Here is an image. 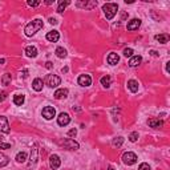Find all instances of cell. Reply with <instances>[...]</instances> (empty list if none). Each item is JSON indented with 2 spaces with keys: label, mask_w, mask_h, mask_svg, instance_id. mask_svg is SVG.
<instances>
[{
  "label": "cell",
  "mask_w": 170,
  "mask_h": 170,
  "mask_svg": "<svg viewBox=\"0 0 170 170\" xmlns=\"http://www.w3.org/2000/svg\"><path fill=\"white\" fill-rule=\"evenodd\" d=\"M44 27V21L41 19H36L33 20V21H31V23H28L25 28H24V32H25V35L27 36H33L35 33H37V32L41 29V28Z\"/></svg>",
  "instance_id": "6da1fadb"
},
{
  "label": "cell",
  "mask_w": 170,
  "mask_h": 170,
  "mask_svg": "<svg viewBox=\"0 0 170 170\" xmlns=\"http://www.w3.org/2000/svg\"><path fill=\"white\" fill-rule=\"evenodd\" d=\"M102 11H104L105 16H106V19L112 20L116 16L117 11H118V6H117L116 3H106L102 6Z\"/></svg>",
  "instance_id": "7a4b0ae2"
},
{
  "label": "cell",
  "mask_w": 170,
  "mask_h": 170,
  "mask_svg": "<svg viewBox=\"0 0 170 170\" xmlns=\"http://www.w3.org/2000/svg\"><path fill=\"white\" fill-rule=\"evenodd\" d=\"M60 83H61V79L56 75H48L45 77V84L51 88H57L60 85Z\"/></svg>",
  "instance_id": "3957f363"
},
{
  "label": "cell",
  "mask_w": 170,
  "mask_h": 170,
  "mask_svg": "<svg viewBox=\"0 0 170 170\" xmlns=\"http://www.w3.org/2000/svg\"><path fill=\"white\" fill-rule=\"evenodd\" d=\"M137 156L134 154V153H132V152H128V153H125V154L122 156V161H124V164L125 165H134L137 162Z\"/></svg>",
  "instance_id": "277c9868"
},
{
  "label": "cell",
  "mask_w": 170,
  "mask_h": 170,
  "mask_svg": "<svg viewBox=\"0 0 170 170\" xmlns=\"http://www.w3.org/2000/svg\"><path fill=\"white\" fill-rule=\"evenodd\" d=\"M41 114H43V117L45 120H52L56 116V110H55L53 106H45V108L43 109Z\"/></svg>",
  "instance_id": "5b68a950"
},
{
  "label": "cell",
  "mask_w": 170,
  "mask_h": 170,
  "mask_svg": "<svg viewBox=\"0 0 170 170\" xmlns=\"http://www.w3.org/2000/svg\"><path fill=\"white\" fill-rule=\"evenodd\" d=\"M0 132L6 133V134H8V133L11 132L8 120H7V117H4V116H0Z\"/></svg>",
  "instance_id": "8992f818"
},
{
  "label": "cell",
  "mask_w": 170,
  "mask_h": 170,
  "mask_svg": "<svg viewBox=\"0 0 170 170\" xmlns=\"http://www.w3.org/2000/svg\"><path fill=\"white\" fill-rule=\"evenodd\" d=\"M71 122V117L68 113H60V116L57 117V124L60 126H67Z\"/></svg>",
  "instance_id": "52a82bcc"
},
{
  "label": "cell",
  "mask_w": 170,
  "mask_h": 170,
  "mask_svg": "<svg viewBox=\"0 0 170 170\" xmlns=\"http://www.w3.org/2000/svg\"><path fill=\"white\" fill-rule=\"evenodd\" d=\"M60 165H61V161H60V157L56 156V154H52L49 157V166L52 170H56L60 168Z\"/></svg>",
  "instance_id": "ba28073f"
},
{
  "label": "cell",
  "mask_w": 170,
  "mask_h": 170,
  "mask_svg": "<svg viewBox=\"0 0 170 170\" xmlns=\"http://www.w3.org/2000/svg\"><path fill=\"white\" fill-rule=\"evenodd\" d=\"M63 145L65 146L67 149H69V150H77L79 149V144L77 142H75L72 138H67V140H64V142Z\"/></svg>",
  "instance_id": "9c48e42d"
},
{
  "label": "cell",
  "mask_w": 170,
  "mask_h": 170,
  "mask_svg": "<svg viewBox=\"0 0 170 170\" xmlns=\"http://www.w3.org/2000/svg\"><path fill=\"white\" fill-rule=\"evenodd\" d=\"M77 81H79V85H81V87H89L92 84V79L89 75H81Z\"/></svg>",
  "instance_id": "30bf717a"
},
{
  "label": "cell",
  "mask_w": 170,
  "mask_h": 170,
  "mask_svg": "<svg viewBox=\"0 0 170 170\" xmlns=\"http://www.w3.org/2000/svg\"><path fill=\"white\" fill-rule=\"evenodd\" d=\"M36 162H37V146H33V149H32V152H31V161H29V164H28V168H33Z\"/></svg>",
  "instance_id": "8fae6325"
},
{
  "label": "cell",
  "mask_w": 170,
  "mask_h": 170,
  "mask_svg": "<svg viewBox=\"0 0 170 170\" xmlns=\"http://www.w3.org/2000/svg\"><path fill=\"white\" fill-rule=\"evenodd\" d=\"M148 125L150 128L158 129V128H162L164 126V121L160 120V118H150V120H148Z\"/></svg>",
  "instance_id": "7c38bea8"
},
{
  "label": "cell",
  "mask_w": 170,
  "mask_h": 170,
  "mask_svg": "<svg viewBox=\"0 0 170 170\" xmlns=\"http://www.w3.org/2000/svg\"><path fill=\"white\" fill-rule=\"evenodd\" d=\"M140 25H141V20L140 19H133L128 23L126 28H128V31H136V29L140 28Z\"/></svg>",
  "instance_id": "4fadbf2b"
},
{
  "label": "cell",
  "mask_w": 170,
  "mask_h": 170,
  "mask_svg": "<svg viewBox=\"0 0 170 170\" xmlns=\"http://www.w3.org/2000/svg\"><path fill=\"white\" fill-rule=\"evenodd\" d=\"M59 39H60V33L57 31H51V32H48V33H47V40H48V41H51V43L59 41Z\"/></svg>",
  "instance_id": "5bb4252c"
},
{
  "label": "cell",
  "mask_w": 170,
  "mask_h": 170,
  "mask_svg": "<svg viewBox=\"0 0 170 170\" xmlns=\"http://www.w3.org/2000/svg\"><path fill=\"white\" fill-rule=\"evenodd\" d=\"M24 53H25L28 57H36V56H37V48L33 45H29L24 49Z\"/></svg>",
  "instance_id": "9a60e30c"
},
{
  "label": "cell",
  "mask_w": 170,
  "mask_h": 170,
  "mask_svg": "<svg viewBox=\"0 0 170 170\" xmlns=\"http://www.w3.org/2000/svg\"><path fill=\"white\" fill-rule=\"evenodd\" d=\"M55 99L57 100H61V99H65V97L68 96V89L67 88H63V89H57V91L55 92Z\"/></svg>",
  "instance_id": "2e32d148"
},
{
  "label": "cell",
  "mask_w": 170,
  "mask_h": 170,
  "mask_svg": "<svg viewBox=\"0 0 170 170\" xmlns=\"http://www.w3.org/2000/svg\"><path fill=\"white\" fill-rule=\"evenodd\" d=\"M128 88H129V91L133 92V93L138 92V88H140L138 81H136V80H129V81H128Z\"/></svg>",
  "instance_id": "e0dca14e"
},
{
  "label": "cell",
  "mask_w": 170,
  "mask_h": 170,
  "mask_svg": "<svg viewBox=\"0 0 170 170\" xmlns=\"http://www.w3.org/2000/svg\"><path fill=\"white\" fill-rule=\"evenodd\" d=\"M141 61H142V57H141V56H132L130 60H129V65L133 67V68L138 67L141 64Z\"/></svg>",
  "instance_id": "ac0fdd59"
},
{
  "label": "cell",
  "mask_w": 170,
  "mask_h": 170,
  "mask_svg": "<svg viewBox=\"0 0 170 170\" xmlns=\"http://www.w3.org/2000/svg\"><path fill=\"white\" fill-rule=\"evenodd\" d=\"M118 61H120V56L114 53V52H112V53L108 56V63L110 64V65H116Z\"/></svg>",
  "instance_id": "d6986e66"
},
{
  "label": "cell",
  "mask_w": 170,
  "mask_h": 170,
  "mask_svg": "<svg viewBox=\"0 0 170 170\" xmlns=\"http://www.w3.org/2000/svg\"><path fill=\"white\" fill-rule=\"evenodd\" d=\"M32 88H33L36 92L43 91V80L41 79H35L33 83H32Z\"/></svg>",
  "instance_id": "ffe728a7"
},
{
  "label": "cell",
  "mask_w": 170,
  "mask_h": 170,
  "mask_svg": "<svg viewBox=\"0 0 170 170\" xmlns=\"http://www.w3.org/2000/svg\"><path fill=\"white\" fill-rule=\"evenodd\" d=\"M97 6V2H79L77 3V7H84V8H89V10H92L93 7Z\"/></svg>",
  "instance_id": "44dd1931"
},
{
  "label": "cell",
  "mask_w": 170,
  "mask_h": 170,
  "mask_svg": "<svg viewBox=\"0 0 170 170\" xmlns=\"http://www.w3.org/2000/svg\"><path fill=\"white\" fill-rule=\"evenodd\" d=\"M24 96L23 95H15L14 96V104L17 105V106H21V105L24 104Z\"/></svg>",
  "instance_id": "7402d4cb"
},
{
  "label": "cell",
  "mask_w": 170,
  "mask_h": 170,
  "mask_svg": "<svg viewBox=\"0 0 170 170\" xmlns=\"http://www.w3.org/2000/svg\"><path fill=\"white\" fill-rule=\"evenodd\" d=\"M55 53H56V56H57L59 59H64V57H67V51L64 49L63 47H59V48H56Z\"/></svg>",
  "instance_id": "603a6c76"
},
{
  "label": "cell",
  "mask_w": 170,
  "mask_h": 170,
  "mask_svg": "<svg viewBox=\"0 0 170 170\" xmlns=\"http://www.w3.org/2000/svg\"><path fill=\"white\" fill-rule=\"evenodd\" d=\"M110 84H112L110 76H104V77H101V85H102L104 88H109Z\"/></svg>",
  "instance_id": "cb8c5ba5"
},
{
  "label": "cell",
  "mask_w": 170,
  "mask_h": 170,
  "mask_svg": "<svg viewBox=\"0 0 170 170\" xmlns=\"http://www.w3.org/2000/svg\"><path fill=\"white\" fill-rule=\"evenodd\" d=\"M8 162H10V160H8V157L4 154V153L0 152V168H4L7 166Z\"/></svg>",
  "instance_id": "d4e9b609"
},
{
  "label": "cell",
  "mask_w": 170,
  "mask_h": 170,
  "mask_svg": "<svg viewBox=\"0 0 170 170\" xmlns=\"http://www.w3.org/2000/svg\"><path fill=\"white\" fill-rule=\"evenodd\" d=\"M156 40L157 41H160L161 44H166L169 41V35L164 33V35H157L156 36Z\"/></svg>",
  "instance_id": "484cf974"
},
{
  "label": "cell",
  "mask_w": 170,
  "mask_h": 170,
  "mask_svg": "<svg viewBox=\"0 0 170 170\" xmlns=\"http://www.w3.org/2000/svg\"><path fill=\"white\" fill-rule=\"evenodd\" d=\"M16 161H17L19 164H23V162H25L27 161V154L24 152H20L17 153V156H16Z\"/></svg>",
  "instance_id": "4316f807"
},
{
  "label": "cell",
  "mask_w": 170,
  "mask_h": 170,
  "mask_svg": "<svg viewBox=\"0 0 170 170\" xmlns=\"http://www.w3.org/2000/svg\"><path fill=\"white\" fill-rule=\"evenodd\" d=\"M68 4H69V2H63V0H60V2H59V7H57V12H59V14H63Z\"/></svg>",
  "instance_id": "83f0119b"
},
{
  "label": "cell",
  "mask_w": 170,
  "mask_h": 170,
  "mask_svg": "<svg viewBox=\"0 0 170 170\" xmlns=\"http://www.w3.org/2000/svg\"><path fill=\"white\" fill-rule=\"evenodd\" d=\"M122 142H124V137H117V138H114L112 141V145L114 148H120L121 145H122Z\"/></svg>",
  "instance_id": "f1b7e54d"
},
{
  "label": "cell",
  "mask_w": 170,
  "mask_h": 170,
  "mask_svg": "<svg viewBox=\"0 0 170 170\" xmlns=\"http://www.w3.org/2000/svg\"><path fill=\"white\" fill-rule=\"evenodd\" d=\"M11 80H12L11 75L10 73H6V75H3V77H2V84L3 85H10Z\"/></svg>",
  "instance_id": "f546056e"
},
{
  "label": "cell",
  "mask_w": 170,
  "mask_h": 170,
  "mask_svg": "<svg viewBox=\"0 0 170 170\" xmlns=\"http://www.w3.org/2000/svg\"><path fill=\"white\" fill-rule=\"evenodd\" d=\"M124 56H125V57H132V56H133V49H132V48H125V49H124Z\"/></svg>",
  "instance_id": "4dcf8cb0"
},
{
  "label": "cell",
  "mask_w": 170,
  "mask_h": 170,
  "mask_svg": "<svg viewBox=\"0 0 170 170\" xmlns=\"http://www.w3.org/2000/svg\"><path fill=\"white\" fill-rule=\"evenodd\" d=\"M129 140H130L132 142H136V141L138 140V133H137V132H133L132 134L129 136Z\"/></svg>",
  "instance_id": "1f68e13d"
},
{
  "label": "cell",
  "mask_w": 170,
  "mask_h": 170,
  "mask_svg": "<svg viewBox=\"0 0 170 170\" xmlns=\"http://www.w3.org/2000/svg\"><path fill=\"white\" fill-rule=\"evenodd\" d=\"M40 4L39 0H28V6L29 7H37Z\"/></svg>",
  "instance_id": "d6a6232c"
},
{
  "label": "cell",
  "mask_w": 170,
  "mask_h": 170,
  "mask_svg": "<svg viewBox=\"0 0 170 170\" xmlns=\"http://www.w3.org/2000/svg\"><path fill=\"white\" fill-rule=\"evenodd\" d=\"M138 170H150V166H149V165H148L146 162H144V164H141V165H140Z\"/></svg>",
  "instance_id": "836d02e7"
},
{
  "label": "cell",
  "mask_w": 170,
  "mask_h": 170,
  "mask_svg": "<svg viewBox=\"0 0 170 170\" xmlns=\"http://www.w3.org/2000/svg\"><path fill=\"white\" fill-rule=\"evenodd\" d=\"M76 134H77V129H75V128L68 132V137H76Z\"/></svg>",
  "instance_id": "e575fe53"
},
{
  "label": "cell",
  "mask_w": 170,
  "mask_h": 170,
  "mask_svg": "<svg viewBox=\"0 0 170 170\" xmlns=\"http://www.w3.org/2000/svg\"><path fill=\"white\" fill-rule=\"evenodd\" d=\"M6 97H7V92H0V102H2V101H4L6 100Z\"/></svg>",
  "instance_id": "d590c367"
},
{
  "label": "cell",
  "mask_w": 170,
  "mask_h": 170,
  "mask_svg": "<svg viewBox=\"0 0 170 170\" xmlns=\"http://www.w3.org/2000/svg\"><path fill=\"white\" fill-rule=\"evenodd\" d=\"M0 149H11V145H10V144H3V142H0Z\"/></svg>",
  "instance_id": "8d00e7d4"
},
{
  "label": "cell",
  "mask_w": 170,
  "mask_h": 170,
  "mask_svg": "<svg viewBox=\"0 0 170 170\" xmlns=\"http://www.w3.org/2000/svg\"><path fill=\"white\" fill-rule=\"evenodd\" d=\"M45 67L48 68V69H51V68H52V67H53V64H52L51 61H47V63H45Z\"/></svg>",
  "instance_id": "74e56055"
},
{
  "label": "cell",
  "mask_w": 170,
  "mask_h": 170,
  "mask_svg": "<svg viewBox=\"0 0 170 170\" xmlns=\"http://www.w3.org/2000/svg\"><path fill=\"white\" fill-rule=\"evenodd\" d=\"M21 76H23V77H24V79H25V77H27V76H28V71H27V69H24V71L21 72Z\"/></svg>",
  "instance_id": "f35d334b"
},
{
  "label": "cell",
  "mask_w": 170,
  "mask_h": 170,
  "mask_svg": "<svg viewBox=\"0 0 170 170\" xmlns=\"http://www.w3.org/2000/svg\"><path fill=\"white\" fill-rule=\"evenodd\" d=\"M49 23H51V24H57L59 21H57L56 19H53V17H51V19H49Z\"/></svg>",
  "instance_id": "ab89813d"
},
{
  "label": "cell",
  "mask_w": 170,
  "mask_h": 170,
  "mask_svg": "<svg viewBox=\"0 0 170 170\" xmlns=\"http://www.w3.org/2000/svg\"><path fill=\"white\" fill-rule=\"evenodd\" d=\"M170 72V63H166V73Z\"/></svg>",
  "instance_id": "60d3db41"
},
{
  "label": "cell",
  "mask_w": 170,
  "mask_h": 170,
  "mask_svg": "<svg viewBox=\"0 0 170 170\" xmlns=\"http://www.w3.org/2000/svg\"><path fill=\"white\" fill-rule=\"evenodd\" d=\"M150 53H152L153 56H158V53H157V52H156V51H150Z\"/></svg>",
  "instance_id": "b9f144b4"
},
{
  "label": "cell",
  "mask_w": 170,
  "mask_h": 170,
  "mask_svg": "<svg viewBox=\"0 0 170 170\" xmlns=\"http://www.w3.org/2000/svg\"><path fill=\"white\" fill-rule=\"evenodd\" d=\"M4 63H6V60H4V59H0V65H2V64H4Z\"/></svg>",
  "instance_id": "7bdbcfd3"
},
{
  "label": "cell",
  "mask_w": 170,
  "mask_h": 170,
  "mask_svg": "<svg viewBox=\"0 0 170 170\" xmlns=\"http://www.w3.org/2000/svg\"><path fill=\"white\" fill-rule=\"evenodd\" d=\"M108 170H114V169H113V168H108Z\"/></svg>",
  "instance_id": "ee69618b"
}]
</instances>
